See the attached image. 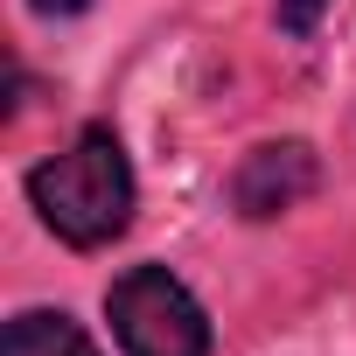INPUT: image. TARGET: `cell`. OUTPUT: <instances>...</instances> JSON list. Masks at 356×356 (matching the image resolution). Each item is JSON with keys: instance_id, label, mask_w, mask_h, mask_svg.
I'll list each match as a JSON object with an SVG mask.
<instances>
[{"instance_id": "cell-1", "label": "cell", "mask_w": 356, "mask_h": 356, "mask_svg": "<svg viewBox=\"0 0 356 356\" xmlns=\"http://www.w3.org/2000/svg\"><path fill=\"white\" fill-rule=\"evenodd\" d=\"M29 196H35L42 224H49L63 245L98 252V245H112V238L126 231V217H133V168H126L119 140H112L105 126H91V133H77L70 154H56V161H42V168L29 175Z\"/></svg>"}, {"instance_id": "cell-2", "label": "cell", "mask_w": 356, "mask_h": 356, "mask_svg": "<svg viewBox=\"0 0 356 356\" xmlns=\"http://www.w3.org/2000/svg\"><path fill=\"white\" fill-rule=\"evenodd\" d=\"M105 314L126 356H210V321L168 266H133L105 293Z\"/></svg>"}, {"instance_id": "cell-3", "label": "cell", "mask_w": 356, "mask_h": 356, "mask_svg": "<svg viewBox=\"0 0 356 356\" xmlns=\"http://www.w3.org/2000/svg\"><path fill=\"white\" fill-rule=\"evenodd\" d=\"M307 189H314V154H307L300 140H280V147L245 154L238 182H231V203H238L245 217H280V210H293Z\"/></svg>"}, {"instance_id": "cell-4", "label": "cell", "mask_w": 356, "mask_h": 356, "mask_svg": "<svg viewBox=\"0 0 356 356\" xmlns=\"http://www.w3.org/2000/svg\"><path fill=\"white\" fill-rule=\"evenodd\" d=\"M0 356H98L91 335L70 321V314H49V307H29L8 321V349Z\"/></svg>"}, {"instance_id": "cell-5", "label": "cell", "mask_w": 356, "mask_h": 356, "mask_svg": "<svg viewBox=\"0 0 356 356\" xmlns=\"http://www.w3.org/2000/svg\"><path fill=\"white\" fill-rule=\"evenodd\" d=\"M321 8H328V0H280V29L286 35H307L321 22Z\"/></svg>"}, {"instance_id": "cell-6", "label": "cell", "mask_w": 356, "mask_h": 356, "mask_svg": "<svg viewBox=\"0 0 356 356\" xmlns=\"http://www.w3.org/2000/svg\"><path fill=\"white\" fill-rule=\"evenodd\" d=\"M84 0H35V15H77Z\"/></svg>"}]
</instances>
